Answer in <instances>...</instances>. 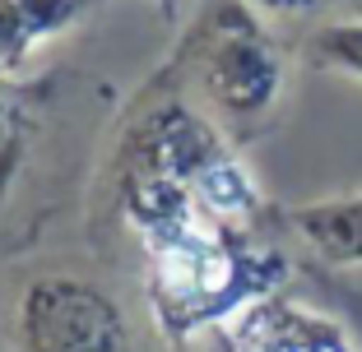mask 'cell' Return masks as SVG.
<instances>
[{
    "mask_svg": "<svg viewBox=\"0 0 362 352\" xmlns=\"http://www.w3.org/2000/svg\"><path fill=\"white\" fill-rule=\"evenodd\" d=\"M103 200L139 250L149 324L168 348L214 334L246 306L284 292L288 255L260 227L228 223L172 176L103 167Z\"/></svg>",
    "mask_w": 362,
    "mask_h": 352,
    "instance_id": "obj_1",
    "label": "cell"
},
{
    "mask_svg": "<svg viewBox=\"0 0 362 352\" xmlns=\"http://www.w3.org/2000/svg\"><path fill=\"white\" fill-rule=\"evenodd\" d=\"M168 65L237 144L274 126L288 93V51L251 0H204Z\"/></svg>",
    "mask_w": 362,
    "mask_h": 352,
    "instance_id": "obj_2",
    "label": "cell"
},
{
    "mask_svg": "<svg viewBox=\"0 0 362 352\" xmlns=\"http://www.w3.org/2000/svg\"><path fill=\"white\" fill-rule=\"evenodd\" d=\"M14 352H153L126 301L79 269H42L19 288Z\"/></svg>",
    "mask_w": 362,
    "mask_h": 352,
    "instance_id": "obj_3",
    "label": "cell"
},
{
    "mask_svg": "<svg viewBox=\"0 0 362 352\" xmlns=\"http://www.w3.org/2000/svg\"><path fill=\"white\" fill-rule=\"evenodd\" d=\"M209 352H358V343L330 310L274 292L218 324L209 334Z\"/></svg>",
    "mask_w": 362,
    "mask_h": 352,
    "instance_id": "obj_4",
    "label": "cell"
},
{
    "mask_svg": "<svg viewBox=\"0 0 362 352\" xmlns=\"http://www.w3.org/2000/svg\"><path fill=\"white\" fill-rule=\"evenodd\" d=\"M103 10V0H0V75L28 79L33 61Z\"/></svg>",
    "mask_w": 362,
    "mask_h": 352,
    "instance_id": "obj_5",
    "label": "cell"
},
{
    "mask_svg": "<svg viewBox=\"0 0 362 352\" xmlns=\"http://www.w3.org/2000/svg\"><path fill=\"white\" fill-rule=\"evenodd\" d=\"M42 97H47V79L0 75V232H5L14 190L23 186V171H28L37 135H42V116H37Z\"/></svg>",
    "mask_w": 362,
    "mask_h": 352,
    "instance_id": "obj_6",
    "label": "cell"
},
{
    "mask_svg": "<svg viewBox=\"0 0 362 352\" xmlns=\"http://www.w3.org/2000/svg\"><path fill=\"white\" fill-rule=\"evenodd\" d=\"M288 232L330 269H362V190L325 195L288 209Z\"/></svg>",
    "mask_w": 362,
    "mask_h": 352,
    "instance_id": "obj_7",
    "label": "cell"
},
{
    "mask_svg": "<svg viewBox=\"0 0 362 352\" xmlns=\"http://www.w3.org/2000/svg\"><path fill=\"white\" fill-rule=\"evenodd\" d=\"M307 61L316 70H330V75H344L353 84H362V19L320 23L307 37Z\"/></svg>",
    "mask_w": 362,
    "mask_h": 352,
    "instance_id": "obj_8",
    "label": "cell"
},
{
    "mask_svg": "<svg viewBox=\"0 0 362 352\" xmlns=\"http://www.w3.org/2000/svg\"><path fill=\"white\" fill-rule=\"evenodd\" d=\"M251 5L265 14H307V10H316L320 0H251Z\"/></svg>",
    "mask_w": 362,
    "mask_h": 352,
    "instance_id": "obj_9",
    "label": "cell"
},
{
    "mask_svg": "<svg viewBox=\"0 0 362 352\" xmlns=\"http://www.w3.org/2000/svg\"><path fill=\"white\" fill-rule=\"evenodd\" d=\"M163 5V14H168V19H177V0H158Z\"/></svg>",
    "mask_w": 362,
    "mask_h": 352,
    "instance_id": "obj_10",
    "label": "cell"
}]
</instances>
